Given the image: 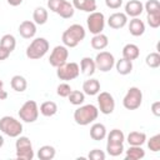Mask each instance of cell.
<instances>
[{"mask_svg": "<svg viewBox=\"0 0 160 160\" xmlns=\"http://www.w3.org/2000/svg\"><path fill=\"white\" fill-rule=\"evenodd\" d=\"M85 35H86V31L82 25L72 24L62 32L61 40L66 48H75L85 39Z\"/></svg>", "mask_w": 160, "mask_h": 160, "instance_id": "cell-1", "label": "cell"}, {"mask_svg": "<svg viewBox=\"0 0 160 160\" xmlns=\"http://www.w3.org/2000/svg\"><path fill=\"white\" fill-rule=\"evenodd\" d=\"M99 116V109L92 104L79 105V108L74 111V120L78 125L86 126L94 122Z\"/></svg>", "mask_w": 160, "mask_h": 160, "instance_id": "cell-2", "label": "cell"}, {"mask_svg": "<svg viewBox=\"0 0 160 160\" xmlns=\"http://www.w3.org/2000/svg\"><path fill=\"white\" fill-rule=\"evenodd\" d=\"M49 48V41L45 38H36L26 48V56L30 60H39L46 55Z\"/></svg>", "mask_w": 160, "mask_h": 160, "instance_id": "cell-3", "label": "cell"}, {"mask_svg": "<svg viewBox=\"0 0 160 160\" xmlns=\"http://www.w3.org/2000/svg\"><path fill=\"white\" fill-rule=\"evenodd\" d=\"M0 131L10 138H18L22 132V124L9 115H5L0 119Z\"/></svg>", "mask_w": 160, "mask_h": 160, "instance_id": "cell-4", "label": "cell"}, {"mask_svg": "<svg viewBox=\"0 0 160 160\" xmlns=\"http://www.w3.org/2000/svg\"><path fill=\"white\" fill-rule=\"evenodd\" d=\"M16 149V158L19 160H32L34 159V150L32 144L28 136H18L15 142Z\"/></svg>", "mask_w": 160, "mask_h": 160, "instance_id": "cell-5", "label": "cell"}, {"mask_svg": "<svg viewBox=\"0 0 160 160\" xmlns=\"http://www.w3.org/2000/svg\"><path fill=\"white\" fill-rule=\"evenodd\" d=\"M142 102V92L138 86H131L128 89L124 99H122V106L126 110H136L140 108Z\"/></svg>", "mask_w": 160, "mask_h": 160, "instance_id": "cell-6", "label": "cell"}, {"mask_svg": "<svg viewBox=\"0 0 160 160\" xmlns=\"http://www.w3.org/2000/svg\"><path fill=\"white\" fill-rule=\"evenodd\" d=\"M19 118L24 122H29V124L35 122L39 118V106L36 101L34 100L25 101L19 110Z\"/></svg>", "mask_w": 160, "mask_h": 160, "instance_id": "cell-7", "label": "cell"}, {"mask_svg": "<svg viewBox=\"0 0 160 160\" xmlns=\"http://www.w3.org/2000/svg\"><path fill=\"white\" fill-rule=\"evenodd\" d=\"M80 74V66L79 64L71 61V62H65L60 66L56 68V76L60 80L64 81H69V80H74L79 76Z\"/></svg>", "mask_w": 160, "mask_h": 160, "instance_id": "cell-8", "label": "cell"}, {"mask_svg": "<svg viewBox=\"0 0 160 160\" xmlns=\"http://www.w3.org/2000/svg\"><path fill=\"white\" fill-rule=\"evenodd\" d=\"M86 24H88L89 31L92 35L100 34V32H102V30L105 28V16L100 11H92L89 14V16L86 19Z\"/></svg>", "mask_w": 160, "mask_h": 160, "instance_id": "cell-9", "label": "cell"}, {"mask_svg": "<svg viewBox=\"0 0 160 160\" xmlns=\"http://www.w3.org/2000/svg\"><path fill=\"white\" fill-rule=\"evenodd\" d=\"M94 61H95L96 69L102 72L110 71L115 65V58L109 51H100L99 54H96Z\"/></svg>", "mask_w": 160, "mask_h": 160, "instance_id": "cell-10", "label": "cell"}, {"mask_svg": "<svg viewBox=\"0 0 160 160\" xmlns=\"http://www.w3.org/2000/svg\"><path fill=\"white\" fill-rule=\"evenodd\" d=\"M98 105L99 111L104 115H110L115 109L114 96L108 91H101L98 94Z\"/></svg>", "mask_w": 160, "mask_h": 160, "instance_id": "cell-11", "label": "cell"}, {"mask_svg": "<svg viewBox=\"0 0 160 160\" xmlns=\"http://www.w3.org/2000/svg\"><path fill=\"white\" fill-rule=\"evenodd\" d=\"M69 58V50L65 45H58L52 49L51 54H50V58H49V62L51 66L54 68H58L62 64L66 62Z\"/></svg>", "mask_w": 160, "mask_h": 160, "instance_id": "cell-12", "label": "cell"}, {"mask_svg": "<svg viewBox=\"0 0 160 160\" xmlns=\"http://www.w3.org/2000/svg\"><path fill=\"white\" fill-rule=\"evenodd\" d=\"M144 11V4L140 0H129L125 4V14L130 18H138Z\"/></svg>", "mask_w": 160, "mask_h": 160, "instance_id": "cell-13", "label": "cell"}, {"mask_svg": "<svg viewBox=\"0 0 160 160\" xmlns=\"http://www.w3.org/2000/svg\"><path fill=\"white\" fill-rule=\"evenodd\" d=\"M126 24H128V16L125 12H114L108 19V25L115 30L122 29Z\"/></svg>", "mask_w": 160, "mask_h": 160, "instance_id": "cell-14", "label": "cell"}, {"mask_svg": "<svg viewBox=\"0 0 160 160\" xmlns=\"http://www.w3.org/2000/svg\"><path fill=\"white\" fill-rule=\"evenodd\" d=\"M18 31L24 39H31L36 34V24L30 20H24L22 22H20Z\"/></svg>", "mask_w": 160, "mask_h": 160, "instance_id": "cell-15", "label": "cell"}, {"mask_svg": "<svg viewBox=\"0 0 160 160\" xmlns=\"http://www.w3.org/2000/svg\"><path fill=\"white\" fill-rule=\"evenodd\" d=\"M82 92L85 95H90V96H94V95H98L100 92V82L98 79H88L84 81L82 84Z\"/></svg>", "mask_w": 160, "mask_h": 160, "instance_id": "cell-16", "label": "cell"}, {"mask_svg": "<svg viewBox=\"0 0 160 160\" xmlns=\"http://www.w3.org/2000/svg\"><path fill=\"white\" fill-rule=\"evenodd\" d=\"M71 4L74 9L81 10L89 14L96 10V0H72Z\"/></svg>", "mask_w": 160, "mask_h": 160, "instance_id": "cell-17", "label": "cell"}, {"mask_svg": "<svg viewBox=\"0 0 160 160\" xmlns=\"http://www.w3.org/2000/svg\"><path fill=\"white\" fill-rule=\"evenodd\" d=\"M106 128L104 124L101 122H95L91 125L90 128V138L95 141H100V140H104L106 138Z\"/></svg>", "mask_w": 160, "mask_h": 160, "instance_id": "cell-18", "label": "cell"}, {"mask_svg": "<svg viewBox=\"0 0 160 160\" xmlns=\"http://www.w3.org/2000/svg\"><path fill=\"white\" fill-rule=\"evenodd\" d=\"M96 70V65H95V61L94 59L89 58V56H85L80 60V71L85 75V76H91L94 75Z\"/></svg>", "mask_w": 160, "mask_h": 160, "instance_id": "cell-19", "label": "cell"}, {"mask_svg": "<svg viewBox=\"0 0 160 160\" xmlns=\"http://www.w3.org/2000/svg\"><path fill=\"white\" fill-rule=\"evenodd\" d=\"M126 141L132 146H142L146 142V134L142 131H131L126 136Z\"/></svg>", "mask_w": 160, "mask_h": 160, "instance_id": "cell-20", "label": "cell"}, {"mask_svg": "<svg viewBox=\"0 0 160 160\" xmlns=\"http://www.w3.org/2000/svg\"><path fill=\"white\" fill-rule=\"evenodd\" d=\"M129 31L132 36H141L145 32V24L139 18H132L129 22Z\"/></svg>", "mask_w": 160, "mask_h": 160, "instance_id": "cell-21", "label": "cell"}, {"mask_svg": "<svg viewBox=\"0 0 160 160\" xmlns=\"http://www.w3.org/2000/svg\"><path fill=\"white\" fill-rule=\"evenodd\" d=\"M74 12H75V9H74L72 4L69 2L68 0H64L61 2V5L59 6V9L56 10L55 14H58L62 19H70V18L74 16Z\"/></svg>", "mask_w": 160, "mask_h": 160, "instance_id": "cell-22", "label": "cell"}, {"mask_svg": "<svg viewBox=\"0 0 160 160\" xmlns=\"http://www.w3.org/2000/svg\"><path fill=\"white\" fill-rule=\"evenodd\" d=\"M90 44H91V48L95 50H104L109 45V39L105 34L100 32V34H96L91 38Z\"/></svg>", "mask_w": 160, "mask_h": 160, "instance_id": "cell-23", "label": "cell"}, {"mask_svg": "<svg viewBox=\"0 0 160 160\" xmlns=\"http://www.w3.org/2000/svg\"><path fill=\"white\" fill-rule=\"evenodd\" d=\"M140 55V49L138 45L135 44H126L124 48H122V58L132 61V60H136Z\"/></svg>", "mask_w": 160, "mask_h": 160, "instance_id": "cell-24", "label": "cell"}, {"mask_svg": "<svg viewBox=\"0 0 160 160\" xmlns=\"http://www.w3.org/2000/svg\"><path fill=\"white\" fill-rule=\"evenodd\" d=\"M114 66L116 68V71H118L120 75H129V74L132 71V61H130V60H128V59H125V58L119 59V60L115 62Z\"/></svg>", "mask_w": 160, "mask_h": 160, "instance_id": "cell-25", "label": "cell"}, {"mask_svg": "<svg viewBox=\"0 0 160 160\" xmlns=\"http://www.w3.org/2000/svg\"><path fill=\"white\" fill-rule=\"evenodd\" d=\"M10 85H11L12 90H15L16 92H22L28 88V81L21 75H14L10 80Z\"/></svg>", "mask_w": 160, "mask_h": 160, "instance_id": "cell-26", "label": "cell"}, {"mask_svg": "<svg viewBox=\"0 0 160 160\" xmlns=\"http://www.w3.org/2000/svg\"><path fill=\"white\" fill-rule=\"evenodd\" d=\"M145 156V150L141 146H132L129 145V149L126 150L125 159L126 160H140Z\"/></svg>", "mask_w": 160, "mask_h": 160, "instance_id": "cell-27", "label": "cell"}, {"mask_svg": "<svg viewBox=\"0 0 160 160\" xmlns=\"http://www.w3.org/2000/svg\"><path fill=\"white\" fill-rule=\"evenodd\" d=\"M48 18H49V14L45 8H42V6L35 8V10L32 12V20L36 25H44L48 21Z\"/></svg>", "mask_w": 160, "mask_h": 160, "instance_id": "cell-28", "label": "cell"}, {"mask_svg": "<svg viewBox=\"0 0 160 160\" xmlns=\"http://www.w3.org/2000/svg\"><path fill=\"white\" fill-rule=\"evenodd\" d=\"M39 111H40L41 115H44L46 118H50V116H54L58 112V105L54 101H44L40 105Z\"/></svg>", "mask_w": 160, "mask_h": 160, "instance_id": "cell-29", "label": "cell"}, {"mask_svg": "<svg viewBox=\"0 0 160 160\" xmlns=\"http://www.w3.org/2000/svg\"><path fill=\"white\" fill-rule=\"evenodd\" d=\"M56 155V150L51 145H44L38 150V158L40 160H51Z\"/></svg>", "mask_w": 160, "mask_h": 160, "instance_id": "cell-30", "label": "cell"}, {"mask_svg": "<svg viewBox=\"0 0 160 160\" xmlns=\"http://www.w3.org/2000/svg\"><path fill=\"white\" fill-rule=\"evenodd\" d=\"M108 142L111 144H124L125 141V135L120 129H112L109 134H106Z\"/></svg>", "mask_w": 160, "mask_h": 160, "instance_id": "cell-31", "label": "cell"}, {"mask_svg": "<svg viewBox=\"0 0 160 160\" xmlns=\"http://www.w3.org/2000/svg\"><path fill=\"white\" fill-rule=\"evenodd\" d=\"M0 45L4 46L5 49H8L10 52H12L15 50V46H16V39L11 34H5L0 39Z\"/></svg>", "mask_w": 160, "mask_h": 160, "instance_id": "cell-32", "label": "cell"}, {"mask_svg": "<svg viewBox=\"0 0 160 160\" xmlns=\"http://www.w3.org/2000/svg\"><path fill=\"white\" fill-rule=\"evenodd\" d=\"M68 99H69L70 104H72L75 106H79L85 101V94L82 91H80V90H71V92L69 94Z\"/></svg>", "mask_w": 160, "mask_h": 160, "instance_id": "cell-33", "label": "cell"}, {"mask_svg": "<svg viewBox=\"0 0 160 160\" xmlns=\"http://www.w3.org/2000/svg\"><path fill=\"white\" fill-rule=\"evenodd\" d=\"M145 62H146V65H148L149 68H151V69L159 68V66H160V54L156 52V51L148 54L146 58H145Z\"/></svg>", "mask_w": 160, "mask_h": 160, "instance_id": "cell-34", "label": "cell"}, {"mask_svg": "<svg viewBox=\"0 0 160 160\" xmlns=\"http://www.w3.org/2000/svg\"><path fill=\"white\" fill-rule=\"evenodd\" d=\"M124 144H111L106 142V151L110 156H120L124 152Z\"/></svg>", "mask_w": 160, "mask_h": 160, "instance_id": "cell-35", "label": "cell"}, {"mask_svg": "<svg viewBox=\"0 0 160 160\" xmlns=\"http://www.w3.org/2000/svg\"><path fill=\"white\" fill-rule=\"evenodd\" d=\"M146 20H148V24H149L150 28L158 29L160 26V11H155V12L148 14L146 15Z\"/></svg>", "mask_w": 160, "mask_h": 160, "instance_id": "cell-36", "label": "cell"}, {"mask_svg": "<svg viewBox=\"0 0 160 160\" xmlns=\"http://www.w3.org/2000/svg\"><path fill=\"white\" fill-rule=\"evenodd\" d=\"M148 148L154 152H158L160 150V134H156L148 140Z\"/></svg>", "mask_w": 160, "mask_h": 160, "instance_id": "cell-37", "label": "cell"}, {"mask_svg": "<svg viewBox=\"0 0 160 160\" xmlns=\"http://www.w3.org/2000/svg\"><path fill=\"white\" fill-rule=\"evenodd\" d=\"M71 86L68 84V82H61L58 85L56 88V94L60 96V98H68L69 94L71 92Z\"/></svg>", "mask_w": 160, "mask_h": 160, "instance_id": "cell-38", "label": "cell"}, {"mask_svg": "<svg viewBox=\"0 0 160 160\" xmlns=\"http://www.w3.org/2000/svg\"><path fill=\"white\" fill-rule=\"evenodd\" d=\"M144 10H146V14L160 11V2L158 0H148L144 5Z\"/></svg>", "mask_w": 160, "mask_h": 160, "instance_id": "cell-39", "label": "cell"}, {"mask_svg": "<svg viewBox=\"0 0 160 160\" xmlns=\"http://www.w3.org/2000/svg\"><path fill=\"white\" fill-rule=\"evenodd\" d=\"M105 158H106L105 152L100 149H94L88 155V159H90V160H105Z\"/></svg>", "mask_w": 160, "mask_h": 160, "instance_id": "cell-40", "label": "cell"}, {"mask_svg": "<svg viewBox=\"0 0 160 160\" xmlns=\"http://www.w3.org/2000/svg\"><path fill=\"white\" fill-rule=\"evenodd\" d=\"M105 5L109 9L116 10V9H120V6L122 5V0H105Z\"/></svg>", "mask_w": 160, "mask_h": 160, "instance_id": "cell-41", "label": "cell"}, {"mask_svg": "<svg viewBox=\"0 0 160 160\" xmlns=\"http://www.w3.org/2000/svg\"><path fill=\"white\" fill-rule=\"evenodd\" d=\"M64 0H48V8L49 10H51L52 12H56V10L59 9V6L61 5Z\"/></svg>", "mask_w": 160, "mask_h": 160, "instance_id": "cell-42", "label": "cell"}, {"mask_svg": "<svg viewBox=\"0 0 160 160\" xmlns=\"http://www.w3.org/2000/svg\"><path fill=\"white\" fill-rule=\"evenodd\" d=\"M151 112L158 118L160 116V101H154L151 104Z\"/></svg>", "mask_w": 160, "mask_h": 160, "instance_id": "cell-43", "label": "cell"}, {"mask_svg": "<svg viewBox=\"0 0 160 160\" xmlns=\"http://www.w3.org/2000/svg\"><path fill=\"white\" fill-rule=\"evenodd\" d=\"M10 51L8 50V49H5L4 46H1L0 45V61H2V60H6L9 56H10Z\"/></svg>", "mask_w": 160, "mask_h": 160, "instance_id": "cell-44", "label": "cell"}, {"mask_svg": "<svg viewBox=\"0 0 160 160\" xmlns=\"http://www.w3.org/2000/svg\"><path fill=\"white\" fill-rule=\"evenodd\" d=\"M6 1L10 6H19V5H21V2L24 0H6Z\"/></svg>", "mask_w": 160, "mask_h": 160, "instance_id": "cell-45", "label": "cell"}, {"mask_svg": "<svg viewBox=\"0 0 160 160\" xmlns=\"http://www.w3.org/2000/svg\"><path fill=\"white\" fill-rule=\"evenodd\" d=\"M8 96H9V94L4 90V88H2V89H0V100H6V99H8Z\"/></svg>", "mask_w": 160, "mask_h": 160, "instance_id": "cell-46", "label": "cell"}, {"mask_svg": "<svg viewBox=\"0 0 160 160\" xmlns=\"http://www.w3.org/2000/svg\"><path fill=\"white\" fill-rule=\"evenodd\" d=\"M2 145H4V138L2 135H0V148H2Z\"/></svg>", "mask_w": 160, "mask_h": 160, "instance_id": "cell-47", "label": "cell"}, {"mask_svg": "<svg viewBox=\"0 0 160 160\" xmlns=\"http://www.w3.org/2000/svg\"><path fill=\"white\" fill-rule=\"evenodd\" d=\"M2 88H4V81L0 80V89H2Z\"/></svg>", "mask_w": 160, "mask_h": 160, "instance_id": "cell-48", "label": "cell"}]
</instances>
